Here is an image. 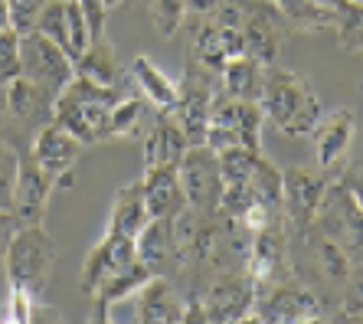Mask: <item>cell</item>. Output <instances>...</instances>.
Listing matches in <instances>:
<instances>
[{
    "mask_svg": "<svg viewBox=\"0 0 363 324\" xmlns=\"http://www.w3.org/2000/svg\"><path fill=\"white\" fill-rule=\"evenodd\" d=\"M151 223L147 213V203H144V187L141 180L135 184H125V187L115 194V203H111V216H108V230L125 233V236L135 239L138 233Z\"/></svg>",
    "mask_w": 363,
    "mask_h": 324,
    "instance_id": "23",
    "label": "cell"
},
{
    "mask_svg": "<svg viewBox=\"0 0 363 324\" xmlns=\"http://www.w3.org/2000/svg\"><path fill=\"white\" fill-rule=\"evenodd\" d=\"M354 131H357V121L350 108H337L321 115V121L311 131L314 161H318L321 171H334L344 161L347 151H350V141H354Z\"/></svg>",
    "mask_w": 363,
    "mask_h": 324,
    "instance_id": "16",
    "label": "cell"
},
{
    "mask_svg": "<svg viewBox=\"0 0 363 324\" xmlns=\"http://www.w3.org/2000/svg\"><path fill=\"white\" fill-rule=\"evenodd\" d=\"M33 308H36V291L23 289V285H10V301H7V311H4V321L10 324L33 321Z\"/></svg>",
    "mask_w": 363,
    "mask_h": 324,
    "instance_id": "35",
    "label": "cell"
},
{
    "mask_svg": "<svg viewBox=\"0 0 363 324\" xmlns=\"http://www.w3.org/2000/svg\"><path fill=\"white\" fill-rule=\"evenodd\" d=\"M223 79V92L233 99H245V102H259L262 95V82H265V66L252 56H236L220 69Z\"/></svg>",
    "mask_w": 363,
    "mask_h": 324,
    "instance_id": "24",
    "label": "cell"
},
{
    "mask_svg": "<svg viewBox=\"0 0 363 324\" xmlns=\"http://www.w3.org/2000/svg\"><path fill=\"white\" fill-rule=\"evenodd\" d=\"M324 301L318 291H311L295 275L281 281H262L255 285L252 315L245 321H269V324H304V321H321Z\"/></svg>",
    "mask_w": 363,
    "mask_h": 324,
    "instance_id": "5",
    "label": "cell"
},
{
    "mask_svg": "<svg viewBox=\"0 0 363 324\" xmlns=\"http://www.w3.org/2000/svg\"><path fill=\"white\" fill-rule=\"evenodd\" d=\"M144 95L141 99H128V95H121L118 105L111 108V128H108V141H115V138H131L138 135V128L144 125Z\"/></svg>",
    "mask_w": 363,
    "mask_h": 324,
    "instance_id": "31",
    "label": "cell"
},
{
    "mask_svg": "<svg viewBox=\"0 0 363 324\" xmlns=\"http://www.w3.org/2000/svg\"><path fill=\"white\" fill-rule=\"evenodd\" d=\"M265 121H272L281 135H311L321 121V99L298 72L279 66H265V82L259 95Z\"/></svg>",
    "mask_w": 363,
    "mask_h": 324,
    "instance_id": "2",
    "label": "cell"
},
{
    "mask_svg": "<svg viewBox=\"0 0 363 324\" xmlns=\"http://www.w3.org/2000/svg\"><path fill=\"white\" fill-rule=\"evenodd\" d=\"M311 226L321 236H328L330 242H337L340 249H347L350 256L363 252V210L357 206L354 194L347 190L344 180H330L328 184Z\"/></svg>",
    "mask_w": 363,
    "mask_h": 324,
    "instance_id": "6",
    "label": "cell"
},
{
    "mask_svg": "<svg viewBox=\"0 0 363 324\" xmlns=\"http://www.w3.org/2000/svg\"><path fill=\"white\" fill-rule=\"evenodd\" d=\"M82 147L85 145L72 135V131H66L62 125H56V121H50V125H43V128L33 135L30 154H33V161L40 164L56 184L69 187V184H72L69 177H72V167H76Z\"/></svg>",
    "mask_w": 363,
    "mask_h": 324,
    "instance_id": "13",
    "label": "cell"
},
{
    "mask_svg": "<svg viewBox=\"0 0 363 324\" xmlns=\"http://www.w3.org/2000/svg\"><path fill=\"white\" fill-rule=\"evenodd\" d=\"M20 76L33 79L36 86H43L56 99L69 79L76 76V62L50 36H43L40 30H30L20 36Z\"/></svg>",
    "mask_w": 363,
    "mask_h": 324,
    "instance_id": "9",
    "label": "cell"
},
{
    "mask_svg": "<svg viewBox=\"0 0 363 324\" xmlns=\"http://www.w3.org/2000/svg\"><path fill=\"white\" fill-rule=\"evenodd\" d=\"M7 4H10V26L20 36L36 30V20H40V10L46 0H7Z\"/></svg>",
    "mask_w": 363,
    "mask_h": 324,
    "instance_id": "36",
    "label": "cell"
},
{
    "mask_svg": "<svg viewBox=\"0 0 363 324\" xmlns=\"http://www.w3.org/2000/svg\"><path fill=\"white\" fill-rule=\"evenodd\" d=\"M52 99L43 86H36L33 79L13 76L4 82V105L13 121H26V125H50L52 121Z\"/></svg>",
    "mask_w": 363,
    "mask_h": 324,
    "instance_id": "19",
    "label": "cell"
},
{
    "mask_svg": "<svg viewBox=\"0 0 363 324\" xmlns=\"http://www.w3.org/2000/svg\"><path fill=\"white\" fill-rule=\"evenodd\" d=\"M147 7H151L154 30H157L161 36H177L180 26L186 23L184 0H147Z\"/></svg>",
    "mask_w": 363,
    "mask_h": 324,
    "instance_id": "32",
    "label": "cell"
},
{
    "mask_svg": "<svg viewBox=\"0 0 363 324\" xmlns=\"http://www.w3.org/2000/svg\"><path fill=\"white\" fill-rule=\"evenodd\" d=\"M144 203L151 220H174L186 210V196L180 187L177 164H157V167H144L141 177Z\"/></svg>",
    "mask_w": 363,
    "mask_h": 324,
    "instance_id": "18",
    "label": "cell"
},
{
    "mask_svg": "<svg viewBox=\"0 0 363 324\" xmlns=\"http://www.w3.org/2000/svg\"><path fill=\"white\" fill-rule=\"evenodd\" d=\"M85 20H89V33L92 40H101L105 36V17H108V4L105 0H79Z\"/></svg>",
    "mask_w": 363,
    "mask_h": 324,
    "instance_id": "37",
    "label": "cell"
},
{
    "mask_svg": "<svg viewBox=\"0 0 363 324\" xmlns=\"http://www.w3.org/2000/svg\"><path fill=\"white\" fill-rule=\"evenodd\" d=\"M151 269L138 259L135 265H128V269H121V272H115L111 279H105L99 285V289L89 295L92 298V305H95V311H92V321L95 324H101V321H111V308L115 305H121V301H128V298H135V291L141 289L144 281L151 279Z\"/></svg>",
    "mask_w": 363,
    "mask_h": 324,
    "instance_id": "20",
    "label": "cell"
},
{
    "mask_svg": "<svg viewBox=\"0 0 363 324\" xmlns=\"http://www.w3.org/2000/svg\"><path fill=\"white\" fill-rule=\"evenodd\" d=\"M262 105L233 99V95H216L210 105V121H206V141L203 145L213 151L226 147H249L262 151Z\"/></svg>",
    "mask_w": 363,
    "mask_h": 324,
    "instance_id": "4",
    "label": "cell"
},
{
    "mask_svg": "<svg viewBox=\"0 0 363 324\" xmlns=\"http://www.w3.org/2000/svg\"><path fill=\"white\" fill-rule=\"evenodd\" d=\"M347 184V190L354 194V200H357V206L363 210V167H350V171L340 177Z\"/></svg>",
    "mask_w": 363,
    "mask_h": 324,
    "instance_id": "40",
    "label": "cell"
},
{
    "mask_svg": "<svg viewBox=\"0 0 363 324\" xmlns=\"http://www.w3.org/2000/svg\"><path fill=\"white\" fill-rule=\"evenodd\" d=\"M249 194L252 203H262L275 213H285V187H281V171L269 157H259L252 177H249Z\"/></svg>",
    "mask_w": 363,
    "mask_h": 324,
    "instance_id": "26",
    "label": "cell"
},
{
    "mask_svg": "<svg viewBox=\"0 0 363 324\" xmlns=\"http://www.w3.org/2000/svg\"><path fill=\"white\" fill-rule=\"evenodd\" d=\"M17 164L20 151H13L10 145L0 147V210L13 213V194H17Z\"/></svg>",
    "mask_w": 363,
    "mask_h": 324,
    "instance_id": "33",
    "label": "cell"
},
{
    "mask_svg": "<svg viewBox=\"0 0 363 324\" xmlns=\"http://www.w3.org/2000/svg\"><path fill=\"white\" fill-rule=\"evenodd\" d=\"M52 265H56V242L43 223H20L10 246L4 252V272L10 285H23V289L40 295L46 279H50Z\"/></svg>",
    "mask_w": 363,
    "mask_h": 324,
    "instance_id": "3",
    "label": "cell"
},
{
    "mask_svg": "<svg viewBox=\"0 0 363 324\" xmlns=\"http://www.w3.org/2000/svg\"><path fill=\"white\" fill-rule=\"evenodd\" d=\"M20 76V33L13 26L0 30V82Z\"/></svg>",
    "mask_w": 363,
    "mask_h": 324,
    "instance_id": "34",
    "label": "cell"
},
{
    "mask_svg": "<svg viewBox=\"0 0 363 324\" xmlns=\"http://www.w3.org/2000/svg\"><path fill=\"white\" fill-rule=\"evenodd\" d=\"M135 252L154 275H180L184 272V259L177 249V233L174 220H151L135 236Z\"/></svg>",
    "mask_w": 363,
    "mask_h": 324,
    "instance_id": "15",
    "label": "cell"
},
{
    "mask_svg": "<svg viewBox=\"0 0 363 324\" xmlns=\"http://www.w3.org/2000/svg\"><path fill=\"white\" fill-rule=\"evenodd\" d=\"M186 20H206L223 7V0H184Z\"/></svg>",
    "mask_w": 363,
    "mask_h": 324,
    "instance_id": "38",
    "label": "cell"
},
{
    "mask_svg": "<svg viewBox=\"0 0 363 324\" xmlns=\"http://www.w3.org/2000/svg\"><path fill=\"white\" fill-rule=\"evenodd\" d=\"M20 226V220L10 210H0V265H4V252H7L10 246V236H13V230Z\"/></svg>",
    "mask_w": 363,
    "mask_h": 324,
    "instance_id": "39",
    "label": "cell"
},
{
    "mask_svg": "<svg viewBox=\"0 0 363 324\" xmlns=\"http://www.w3.org/2000/svg\"><path fill=\"white\" fill-rule=\"evenodd\" d=\"M206 311V324L220 321V324H242L252 315V301H255V281L249 279L245 269H229V272H216L213 281H206V289L196 291Z\"/></svg>",
    "mask_w": 363,
    "mask_h": 324,
    "instance_id": "10",
    "label": "cell"
},
{
    "mask_svg": "<svg viewBox=\"0 0 363 324\" xmlns=\"http://www.w3.org/2000/svg\"><path fill=\"white\" fill-rule=\"evenodd\" d=\"M242 13V46L245 56L259 60L262 66H275L285 36L291 26L285 23L281 10L272 0H236Z\"/></svg>",
    "mask_w": 363,
    "mask_h": 324,
    "instance_id": "7",
    "label": "cell"
},
{
    "mask_svg": "<svg viewBox=\"0 0 363 324\" xmlns=\"http://www.w3.org/2000/svg\"><path fill=\"white\" fill-rule=\"evenodd\" d=\"M135 321L141 324H180L184 321V295L174 289L167 275H151L135 291Z\"/></svg>",
    "mask_w": 363,
    "mask_h": 324,
    "instance_id": "17",
    "label": "cell"
},
{
    "mask_svg": "<svg viewBox=\"0 0 363 324\" xmlns=\"http://www.w3.org/2000/svg\"><path fill=\"white\" fill-rule=\"evenodd\" d=\"M340 311L337 321H363V252L350 256V272H347L344 291H340Z\"/></svg>",
    "mask_w": 363,
    "mask_h": 324,
    "instance_id": "29",
    "label": "cell"
},
{
    "mask_svg": "<svg viewBox=\"0 0 363 324\" xmlns=\"http://www.w3.org/2000/svg\"><path fill=\"white\" fill-rule=\"evenodd\" d=\"M33 321H62V315H60V311H52L50 305H40V301H36Z\"/></svg>",
    "mask_w": 363,
    "mask_h": 324,
    "instance_id": "41",
    "label": "cell"
},
{
    "mask_svg": "<svg viewBox=\"0 0 363 324\" xmlns=\"http://www.w3.org/2000/svg\"><path fill=\"white\" fill-rule=\"evenodd\" d=\"M334 30L344 52H363V0H340L334 7Z\"/></svg>",
    "mask_w": 363,
    "mask_h": 324,
    "instance_id": "28",
    "label": "cell"
},
{
    "mask_svg": "<svg viewBox=\"0 0 363 324\" xmlns=\"http://www.w3.org/2000/svg\"><path fill=\"white\" fill-rule=\"evenodd\" d=\"M7 26H10V4L0 0V30H7Z\"/></svg>",
    "mask_w": 363,
    "mask_h": 324,
    "instance_id": "42",
    "label": "cell"
},
{
    "mask_svg": "<svg viewBox=\"0 0 363 324\" xmlns=\"http://www.w3.org/2000/svg\"><path fill=\"white\" fill-rule=\"evenodd\" d=\"M135 262H138L135 239L125 236V233L108 230L89 249V256H85L82 269H79V291L92 295L105 279H111L115 272H121V269H128V265H135Z\"/></svg>",
    "mask_w": 363,
    "mask_h": 324,
    "instance_id": "12",
    "label": "cell"
},
{
    "mask_svg": "<svg viewBox=\"0 0 363 324\" xmlns=\"http://www.w3.org/2000/svg\"><path fill=\"white\" fill-rule=\"evenodd\" d=\"M105 4H108V10H111V7H118V4H125V0H105Z\"/></svg>",
    "mask_w": 363,
    "mask_h": 324,
    "instance_id": "44",
    "label": "cell"
},
{
    "mask_svg": "<svg viewBox=\"0 0 363 324\" xmlns=\"http://www.w3.org/2000/svg\"><path fill=\"white\" fill-rule=\"evenodd\" d=\"M220 157V174H223V187L226 184H245L252 177L255 164L262 157V151H249V147H226V151H216Z\"/></svg>",
    "mask_w": 363,
    "mask_h": 324,
    "instance_id": "30",
    "label": "cell"
},
{
    "mask_svg": "<svg viewBox=\"0 0 363 324\" xmlns=\"http://www.w3.org/2000/svg\"><path fill=\"white\" fill-rule=\"evenodd\" d=\"M131 79H135L138 92L147 99L157 111H174L180 102V86L174 79H167L161 69L154 66L147 56H135L131 60Z\"/></svg>",
    "mask_w": 363,
    "mask_h": 324,
    "instance_id": "22",
    "label": "cell"
},
{
    "mask_svg": "<svg viewBox=\"0 0 363 324\" xmlns=\"http://www.w3.org/2000/svg\"><path fill=\"white\" fill-rule=\"evenodd\" d=\"M334 180L330 171L321 167H291L281 171V187H285V226L291 230H308L318 213L324 190Z\"/></svg>",
    "mask_w": 363,
    "mask_h": 324,
    "instance_id": "11",
    "label": "cell"
},
{
    "mask_svg": "<svg viewBox=\"0 0 363 324\" xmlns=\"http://www.w3.org/2000/svg\"><path fill=\"white\" fill-rule=\"evenodd\" d=\"M186 135L170 111H157L147 135H144V167H157V164H180L186 151Z\"/></svg>",
    "mask_w": 363,
    "mask_h": 324,
    "instance_id": "21",
    "label": "cell"
},
{
    "mask_svg": "<svg viewBox=\"0 0 363 324\" xmlns=\"http://www.w3.org/2000/svg\"><path fill=\"white\" fill-rule=\"evenodd\" d=\"M180 187L186 196V210L196 213H216L223 196V174H220V157L206 145H190L177 164Z\"/></svg>",
    "mask_w": 363,
    "mask_h": 324,
    "instance_id": "8",
    "label": "cell"
},
{
    "mask_svg": "<svg viewBox=\"0 0 363 324\" xmlns=\"http://www.w3.org/2000/svg\"><path fill=\"white\" fill-rule=\"evenodd\" d=\"M318 4H324V7H337L340 0H318Z\"/></svg>",
    "mask_w": 363,
    "mask_h": 324,
    "instance_id": "43",
    "label": "cell"
},
{
    "mask_svg": "<svg viewBox=\"0 0 363 324\" xmlns=\"http://www.w3.org/2000/svg\"><path fill=\"white\" fill-rule=\"evenodd\" d=\"M118 86H101L95 79L76 72L52 102V121L72 131L82 145H101L108 141L111 108L118 105Z\"/></svg>",
    "mask_w": 363,
    "mask_h": 324,
    "instance_id": "1",
    "label": "cell"
},
{
    "mask_svg": "<svg viewBox=\"0 0 363 324\" xmlns=\"http://www.w3.org/2000/svg\"><path fill=\"white\" fill-rule=\"evenodd\" d=\"M76 72L95 79L101 86H118V60H115V50L105 36L89 43V50L76 60Z\"/></svg>",
    "mask_w": 363,
    "mask_h": 324,
    "instance_id": "27",
    "label": "cell"
},
{
    "mask_svg": "<svg viewBox=\"0 0 363 324\" xmlns=\"http://www.w3.org/2000/svg\"><path fill=\"white\" fill-rule=\"evenodd\" d=\"M56 190V180L43 171L40 164L33 161L30 151H20V164H17V194H13V216L20 223H43L46 216V203L50 194Z\"/></svg>",
    "mask_w": 363,
    "mask_h": 324,
    "instance_id": "14",
    "label": "cell"
},
{
    "mask_svg": "<svg viewBox=\"0 0 363 324\" xmlns=\"http://www.w3.org/2000/svg\"><path fill=\"white\" fill-rule=\"evenodd\" d=\"M291 30H334V7L318 0H272Z\"/></svg>",
    "mask_w": 363,
    "mask_h": 324,
    "instance_id": "25",
    "label": "cell"
}]
</instances>
